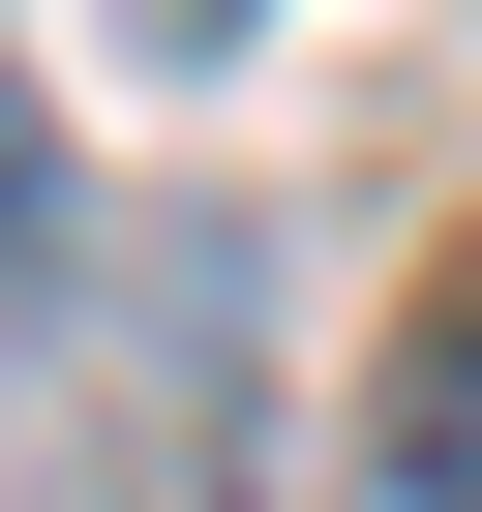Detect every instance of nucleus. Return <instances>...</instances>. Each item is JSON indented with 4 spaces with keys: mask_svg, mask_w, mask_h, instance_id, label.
<instances>
[{
    "mask_svg": "<svg viewBox=\"0 0 482 512\" xmlns=\"http://www.w3.org/2000/svg\"><path fill=\"white\" fill-rule=\"evenodd\" d=\"M362 482H392V512H482V302H422V332H392V422H362Z\"/></svg>",
    "mask_w": 482,
    "mask_h": 512,
    "instance_id": "obj_1",
    "label": "nucleus"
},
{
    "mask_svg": "<svg viewBox=\"0 0 482 512\" xmlns=\"http://www.w3.org/2000/svg\"><path fill=\"white\" fill-rule=\"evenodd\" d=\"M121 31H151V61H241V31H272V0H121Z\"/></svg>",
    "mask_w": 482,
    "mask_h": 512,
    "instance_id": "obj_3",
    "label": "nucleus"
},
{
    "mask_svg": "<svg viewBox=\"0 0 482 512\" xmlns=\"http://www.w3.org/2000/svg\"><path fill=\"white\" fill-rule=\"evenodd\" d=\"M31 241H61V121L0 91V272H31Z\"/></svg>",
    "mask_w": 482,
    "mask_h": 512,
    "instance_id": "obj_2",
    "label": "nucleus"
}]
</instances>
